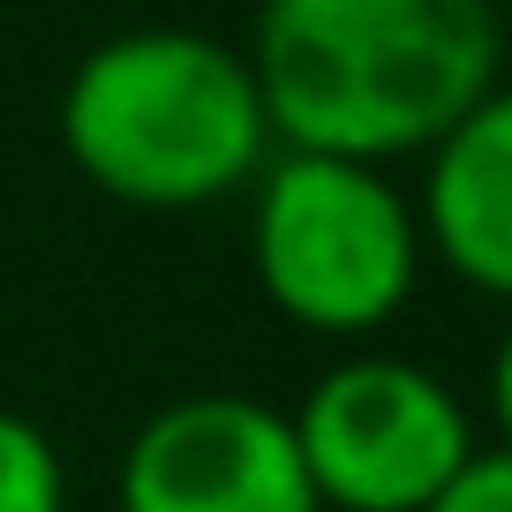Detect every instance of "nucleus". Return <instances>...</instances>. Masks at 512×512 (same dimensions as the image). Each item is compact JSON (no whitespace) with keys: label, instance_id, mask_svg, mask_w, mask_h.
<instances>
[{"label":"nucleus","instance_id":"obj_5","mask_svg":"<svg viewBox=\"0 0 512 512\" xmlns=\"http://www.w3.org/2000/svg\"><path fill=\"white\" fill-rule=\"evenodd\" d=\"M121 512H324L294 415L249 392H189L136 422L113 482Z\"/></svg>","mask_w":512,"mask_h":512},{"label":"nucleus","instance_id":"obj_2","mask_svg":"<svg viewBox=\"0 0 512 512\" xmlns=\"http://www.w3.org/2000/svg\"><path fill=\"white\" fill-rule=\"evenodd\" d=\"M53 121L68 166L128 211H204L249 196L279 151L249 46L189 23L98 38L68 68Z\"/></svg>","mask_w":512,"mask_h":512},{"label":"nucleus","instance_id":"obj_8","mask_svg":"<svg viewBox=\"0 0 512 512\" xmlns=\"http://www.w3.org/2000/svg\"><path fill=\"white\" fill-rule=\"evenodd\" d=\"M422 512H512V452L505 445L475 452V460H467Z\"/></svg>","mask_w":512,"mask_h":512},{"label":"nucleus","instance_id":"obj_1","mask_svg":"<svg viewBox=\"0 0 512 512\" xmlns=\"http://www.w3.org/2000/svg\"><path fill=\"white\" fill-rule=\"evenodd\" d=\"M249 68L279 151L422 159L505 76L497 0H264Z\"/></svg>","mask_w":512,"mask_h":512},{"label":"nucleus","instance_id":"obj_4","mask_svg":"<svg viewBox=\"0 0 512 512\" xmlns=\"http://www.w3.org/2000/svg\"><path fill=\"white\" fill-rule=\"evenodd\" d=\"M287 415L324 512H422L482 452L460 392L377 347L332 362Z\"/></svg>","mask_w":512,"mask_h":512},{"label":"nucleus","instance_id":"obj_7","mask_svg":"<svg viewBox=\"0 0 512 512\" xmlns=\"http://www.w3.org/2000/svg\"><path fill=\"white\" fill-rule=\"evenodd\" d=\"M0 512H68V467L31 415L0 407Z\"/></svg>","mask_w":512,"mask_h":512},{"label":"nucleus","instance_id":"obj_6","mask_svg":"<svg viewBox=\"0 0 512 512\" xmlns=\"http://www.w3.org/2000/svg\"><path fill=\"white\" fill-rule=\"evenodd\" d=\"M415 219L437 272L460 279L482 302L512 309V83L505 76L422 151Z\"/></svg>","mask_w":512,"mask_h":512},{"label":"nucleus","instance_id":"obj_3","mask_svg":"<svg viewBox=\"0 0 512 512\" xmlns=\"http://www.w3.org/2000/svg\"><path fill=\"white\" fill-rule=\"evenodd\" d=\"M415 196L369 159L272 151L249 181V272L264 302L317 339H377L422 287Z\"/></svg>","mask_w":512,"mask_h":512},{"label":"nucleus","instance_id":"obj_9","mask_svg":"<svg viewBox=\"0 0 512 512\" xmlns=\"http://www.w3.org/2000/svg\"><path fill=\"white\" fill-rule=\"evenodd\" d=\"M490 422H497V445L512 452V324H505V339H497V354H490Z\"/></svg>","mask_w":512,"mask_h":512}]
</instances>
